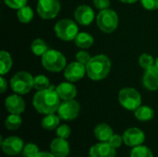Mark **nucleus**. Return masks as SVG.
<instances>
[{"label": "nucleus", "instance_id": "nucleus-7", "mask_svg": "<svg viewBox=\"0 0 158 157\" xmlns=\"http://www.w3.org/2000/svg\"><path fill=\"white\" fill-rule=\"evenodd\" d=\"M120 105L127 110L135 111L142 104V96L134 88H123L118 93Z\"/></svg>", "mask_w": 158, "mask_h": 157}, {"label": "nucleus", "instance_id": "nucleus-11", "mask_svg": "<svg viewBox=\"0 0 158 157\" xmlns=\"http://www.w3.org/2000/svg\"><path fill=\"white\" fill-rule=\"evenodd\" d=\"M122 137H123L124 143L131 148L142 145L145 141L144 132L138 128H130L126 130Z\"/></svg>", "mask_w": 158, "mask_h": 157}, {"label": "nucleus", "instance_id": "nucleus-31", "mask_svg": "<svg viewBox=\"0 0 158 157\" xmlns=\"http://www.w3.org/2000/svg\"><path fill=\"white\" fill-rule=\"evenodd\" d=\"M71 134V130L70 128L66 125H60L56 128V136L59 138H63V139H68Z\"/></svg>", "mask_w": 158, "mask_h": 157}, {"label": "nucleus", "instance_id": "nucleus-39", "mask_svg": "<svg viewBox=\"0 0 158 157\" xmlns=\"http://www.w3.org/2000/svg\"><path fill=\"white\" fill-rule=\"evenodd\" d=\"M122 3H126V4H132V3H136L139 0H119Z\"/></svg>", "mask_w": 158, "mask_h": 157}, {"label": "nucleus", "instance_id": "nucleus-29", "mask_svg": "<svg viewBox=\"0 0 158 157\" xmlns=\"http://www.w3.org/2000/svg\"><path fill=\"white\" fill-rule=\"evenodd\" d=\"M40 153L38 146L35 143H29L24 145V148L22 150V154L25 157H35Z\"/></svg>", "mask_w": 158, "mask_h": 157}, {"label": "nucleus", "instance_id": "nucleus-2", "mask_svg": "<svg viewBox=\"0 0 158 157\" xmlns=\"http://www.w3.org/2000/svg\"><path fill=\"white\" fill-rule=\"evenodd\" d=\"M86 73L93 81H101L108 75L111 69V62L105 55L93 56L86 64Z\"/></svg>", "mask_w": 158, "mask_h": 157}, {"label": "nucleus", "instance_id": "nucleus-19", "mask_svg": "<svg viewBox=\"0 0 158 157\" xmlns=\"http://www.w3.org/2000/svg\"><path fill=\"white\" fill-rule=\"evenodd\" d=\"M94 134L98 141L108 142V140L114 133L112 128L109 125H107L106 123H100L94 128Z\"/></svg>", "mask_w": 158, "mask_h": 157}, {"label": "nucleus", "instance_id": "nucleus-27", "mask_svg": "<svg viewBox=\"0 0 158 157\" xmlns=\"http://www.w3.org/2000/svg\"><path fill=\"white\" fill-rule=\"evenodd\" d=\"M131 157H154V155L150 148L142 144L131 149Z\"/></svg>", "mask_w": 158, "mask_h": 157}, {"label": "nucleus", "instance_id": "nucleus-10", "mask_svg": "<svg viewBox=\"0 0 158 157\" xmlns=\"http://www.w3.org/2000/svg\"><path fill=\"white\" fill-rule=\"evenodd\" d=\"M1 147L6 155L9 156H15L22 152L24 148V143L18 136H10L4 141L1 139Z\"/></svg>", "mask_w": 158, "mask_h": 157}, {"label": "nucleus", "instance_id": "nucleus-37", "mask_svg": "<svg viewBox=\"0 0 158 157\" xmlns=\"http://www.w3.org/2000/svg\"><path fill=\"white\" fill-rule=\"evenodd\" d=\"M0 84H1V93H5V91L6 90V87H7V83L6 81V80L3 78V75L0 77Z\"/></svg>", "mask_w": 158, "mask_h": 157}, {"label": "nucleus", "instance_id": "nucleus-9", "mask_svg": "<svg viewBox=\"0 0 158 157\" xmlns=\"http://www.w3.org/2000/svg\"><path fill=\"white\" fill-rule=\"evenodd\" d=\"M80 105L75 100H67L60 104L57 114L60 119H63L65 121H70L75 119L80 113Z\"/></svg>", "mask_w": 158, "mask_h": 157}, {"label": "nucleus", "instance_id": "nucleus-12", "mask_svg": "<svg viewBox=\"0 0 158 157\" xmlns=\"http://www.w3.org/2000/svg\"><path fill=\"white\" fill-rule=\"evenodd\" d=\"M85 73H86L85 65L77 61V62H72L69 64L65 68L64 77L67 79V81L70 82H75L82 79Z\"/></svg>", "mask_w": 158, "mask_h": 157}, {"label": "nucleus", "instance_id": "nucleus-4", "mask_svg": "<svg viewBox=\"0 0 158 157\" xmlns=\"http://www.w3.org/2000/svg\"><path fill=\"white\" fill-rule=\"evenodd\" d=\"M34 78L26 71H19L10 80V87L13 92L19 94H26L33 88Z\"/></svg>", "mask_w": 158, "mask_h": 157}, {"label": "nucleus", "instance_id": "nucleus-13", "mask_svg": "<svg viewBox=\"0 0 158 157\" xmlns=\"http://www.w3.org/2000/svg\"><path fill=\"white\" fill-rule=\"evenodd\" d=\"M116 149L107 142H100L93 145L89 151L90 157H116Z\"/></svg>", "mask_w": 158, "mask_h": 157}, {"label": "nucleus", "instance_id": "nucleus-15", "mask_svg": "<svg viewBox=\"0 0 158 157\" xmlns=\"http://www.w3.org/2000/svg\"><path fill=\"white\" fill-rule=\"evenodd\" d=\"M5 106L10 114L20 115L25 110V102L19 95L12 94L6 99Z\"/></svg>", "mask_w": 158, "mask_h": 157}, {"label": "nucleus", "instance_id": "nucleus-30", "mask_svg": "<svg viewBox=\"0 0 158 157\" xmlns=\"http://www.w3.org/2000/svg\"><path fill=\"white\" fill-rule=\"evenodd\" d=\"M139 65L144 68V69H148L151 67L155 66V59L153 58L152 56L148 55V54H143L140 57H139Z\"/></svg>", "mask_w": 158, "mask_h": 157}, {"label": "nucleus", "instance_id": "nucleus-5", "mask_svg": "<svg viewBox=\"0 0 158 157\" xmlns=\"http://www.w3.org/2000/svg\"><path fill=\"white\" fill-rule=\"evenodd\" d=\"M96 23L99 29L106 33L113 32L118 25V14L109 8L101 10L96 18Z\"/></svg>", "mask_w": 158, "mask_h": 157}, {"label": "nucleus", "instance_id": "nucleus-16", "mask_svg": "<svg viewBox=\"0 0 158 157\" xmlns=\"http://www.w3.org/2000/svg\"><path fill=\"white\" fill-rule=\"evenodd\" d=\"M50 152L56 157H67L69 155L70 148L67 139L56 138L50 144Z\"/></svg>", "mask_w": 158, "mask_h": 157}, {"label": "nucleus", "instance_id": "nucleus-24", "mask_svg": "<svg viewBox=\"0 0 158 157\" xmlns=\"http://www.w3.org/2000/svg\"><path fill=\"white\" fill-rule=\"evenodd\" d=\"M22 124V118L18 114H10L5 120V126L8 130H16Z\"/></svg>", "mask_w": 158, "mask_h": 157}, {"label": "nucleus", "instance_id": "nucleus-28", "mask_svg": "<svg viewBox=\"0 0 158 157\" xmlns=\"http://www.w3.org/2000/svg\"><path fill=\"white\" fill-rule=\"evenodd\" d=\"M50 81L47 77L44 75H38L34 78L33 81V88H35L37 91H43L45 89L50 88Z\"/></svg>", "mask_w": 158, "mask_h": 157}, {"label": "nucleus", "instance_id": "nucleus-38", "mask_svg": "<svg viewBox=\"0 0 158 157\" xmlns=\"http://www.w3.org/2000/svg\"><path fill=\"white\" fill-rule=\"evenodd\" d=\"M35 157H56L51 152L48 153V152H40Z\"/></svg>", "mask_w": 158, "mask_h": 157}, {"label": "nucleus", "instance_id": "nucleus-34", "mask_svg": "<svg viewBox=\"0 0 158 157\" xmlns=\"http://www.w3.org/2000/svg\"><path fill=\"white\" fill-rule=\"evenodd\" d=\"M91 58H92L91 56H90L87 52H85V51H80V52H78L77 55H76V59H77V61L80 62V63H81V64H83V65H85V66H86V64L90 61Z\"/></svg>", "mask_w": 158, "mask_h": 157}, {"label": "nucleus", "instance_id": "nucleus-21", "mask_svg": "<svg viewBox=\"0 0 158 157\" xmlns=\"http://www.w3.org/2000/svg\"><path fill=\"white\" fill-rule=\"evenodd\" d=\"M59 121L60 118L58 116H56L55 114H48L42 119L41 125L43 129L46 130H52L59 126Z\"/></svg>", "mask_w": 158, "mask_h": 157}, {"label": "nucleus", "instance_id": "nucleus-41", "mask_svg": "<svg viewBox=\"0 0 158 157\" xmlns=\"http://www.w3.org/2000/svg\"><path fill=\"white\" fill-rule=\"evenodd\" d=\"M38 1H39V0H38Z\"/></svg>", "mask_w": 158, "mask_h": 157}, {"label": "nucleus", "instance_id": "nucleus-6", "mask_svg": "<svg viewBox=\"0 0 158 157\" xmlns=\"http://www.w3.org/2000/svg\"><path fill=\"white\" fill-rule=\"evenodd\" d=\"M55 32L59 39L69 42L75 40L79 33V28L73 20L64 19L56 23Z\"/></svg>", "mask_w": 158, "mask_h": 157}, {"label": "nucleus", "instance_id": "nucleus-3", "mask_svg": "<svg viewBox=\"0 0 158 157\" xmlns=\"http://www.w3.org/2000/svg\"><path fill=\"white\" fill-rule=\"evenodd\" d=\"M42 65L48 71L59 72L66 68V57L59 51L48 49L42 56Z\"/></svg>", "mask_w": 158, "mask_h": 157}, {"label": "nucleus", "instance_id": "nucleus-36", "mask_svg": "<svg viewBox=\"0 0 158 157\" xmlns=\"http://www.w3.org/2000/svg\"><path fill=\"white\" fill-rule=\"evenodd\" d=\"M93 2L94 6L100 10L106 9L110 6V0H93Z\"/></svg>", "mask_w": 158, "mask_h": 157}, {"label": "nucleus", "instance_id": "nucleus-14", "mask_svg": "<svg viewBox=\"0 0 158 157\" xmlns=\"http://www.w3.org/2000/svg\"><path fill=\"white\" fill-rule=\"evenodd\" d=\"M74 17L78 23L83 26H87L90 25L94 19V11L89 6L81 5L76 8Z\"/></svg>", "mask_w": 158, "mask_h": 157}, {"label": "nucleus", "instance_id": "nucleus-40", "mask_svg": "<svg viewBox=\"0 0 158 157\" xmlns=\"http://www.w3.org/2000/svg\"><path fill=\"white\" fill-rule=\"evenodd\" d=\"M155 65H156V66L158 68V58H156V64H155Z\"/></svg>", "mask_w": 158, "mask_h": 157}, {"label": "nucleus", "instance_id": "nucleus-25", "mask_svg": "<svg viewBox=\"0 0 158 157\" xmlns=\"http://www.w3.org/2000/svg\"><path fill=\"white\" fill-rule=\"evenodd\" d=\"M17 16L21 23H29L33 18V11L31 6H24L21 8L18 9Z\"/></svg>", "mask_w": 158, "mask_h": 157}, {"label": "nucleus", "instance_id": "nucleus-22", "mask_svg": "<svg viewBox=\"0 0 158 157\" xmlns=\"http://www.w3.org/2000/svg\"><path fill=\"white\" fill-rule=\"evenodd\" d=\"M75 44L80 48H89L94 43V37L87 32H80L75 38Z\"/></svg>", "mask_w": 158, "mask_h": 157}, {"label": "nucleus", "instance_id": "nucleus-32", "mask_svg": "<svg viewBox=\"0 0 158 157\" xmlns=\"http://www.w3.org/2000/svg\"><path fill=\"white\" fill-rule=\"evenodd\" d=\"M4 2L7 6L13 9H19L27 4V0H4Z\"/></svg>", "mask_w": 158, "mask_h": 157}, {"label": "nucleus", "instance_id": "nucleus-33", "mask_svg": "<svg viewBox=\"0 0 158 157\" xmlns=\"http://www.w3.org/2000/svg\"><path fill=\"white\" fill-rule=\"evenodd\" d=\"M111 146H113L115 149L117 148H119L121 146V144L124 143L123 142V137L120 136V135H118V134H113L111 136V138L108 140L107 142Z\"/></svg>", "mask_w": 158, "mask_h": 157}, {"label": "nucleus", "instance_id": "nucleus-26", "mask_svg": "<svg viewBox=\"0 0 158 157\" xmlns=\"http://www.w3.org/2000/svg\"><path fill=\"white\" fill-rule=\"evenodd\" d=\"M31 49L35 56H42L48 50V47H47L46 43L44 40L37 38L32 42V43L31 45Z\"/></svg>", "mask_w": 158, "mask_h": 157}, {"label": "nucleus", "instance_id": "nucleus-17", "mask_svg": "<svg viewBox=\"0 0 158 157\" xmlns=\"http://www.w3.org/2000/svg\"><path fill=\"white\" fill-rule=\"evenodd\" d=\"M143 83V86L149 91L158 90V68L156 65L148 69H145Z\"/></svg>", "mask_w": 158, "mask_h": 157}, {"label": "nucleus", "instance_id": "nucleus-23", "mask_svg": "<svg viewBox=\"0 0 158 157\" xmlns=\"http://www.w3.org/2000/svg\"><path fill=\"white\" fill-rule=\"evenodd\" d=\"M12 67V57L6 51L0 52V73L4 75L7 73Z\"/></svg>", "mask_w": 158, "mask_h": 157}, {"label": "nucleus", "instance_id": "nucleus-20", "mask_svg": "<svg viewBox=\"0 0 158 157\" xmlns=\"http://www.w3.org/2000/svg\"><path fill=\"white\" fill-rule=\"evenodd\" d=\"M134 115L139 121H149L154 118L155 111L150 106L141 105L135 110Z\"/></svg>", "mask_w": 158, "mask_h": 157}, {"label": "nucleus", "instance_id": "nucleus-8", "mask_svg": "<svg viewBox=\"0 0 158 157\" xmlns=\"http://www.w3.org/2000/svg\"><path fill=\"white\" fill-rule=\"evenodd\" d=\"M60 11V3L58 0H39L37 12L42 19H51L57 16Z\"/></svg>", "mask_w": 158, "mask_h": 157}, {"label": "nucleus", "instance_id": "nucleus-18", "mask_svg": "<svg viewBox=\"0 0 158 157\" xmlns=\"http://www.w3.org/2000/svg\"><path fill=\"white\" fill-rule=\"evenodd\" d=\"M56 91L60 99L67 101L72 100L77 95V88L70 82H62L56 86Z\"/></svg>", "mask_w": 158, "mask_h": 157}, {"label": "nucleus", "instance_id": "nucleus-1", "mask_svg": "<svg viewBox=\"0 0 158 157\" xmlns=\"http://www.w3.org/2000/svg\"><path fill=\"white\" fill-rule=\"evenodd\" d=\"M32 105L35 110L40 114H54L57 112L60 105V97L56 89L54 90V87L51 86L48 89L38 91L33 96Z\"/></svg>", "mask_w": 158, "mask_h": 157}, {"label": "nucleus", "instance_id": "nucleus-35", "mask_svg": "<svg viewBox=\"0 0 158 157\" xmlns=\"http://www.w3.org/2000/svg\"><path fill=\"white\" fill-rule=\"evenodd\" d=\"M141 2L147 10H156L158 8V0H141Z\"/></svg>", "mask_w": 158, "mask_h": 157}]
</instances>
